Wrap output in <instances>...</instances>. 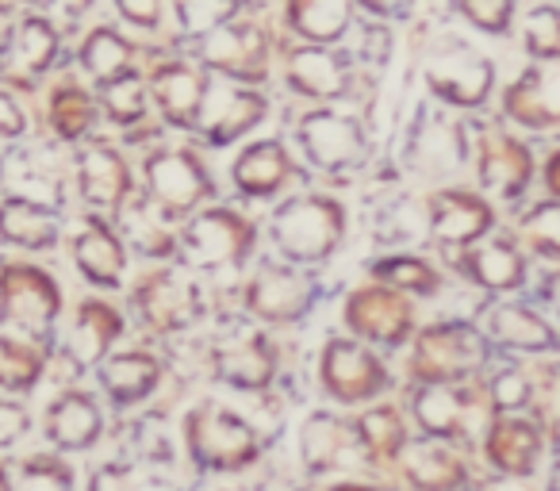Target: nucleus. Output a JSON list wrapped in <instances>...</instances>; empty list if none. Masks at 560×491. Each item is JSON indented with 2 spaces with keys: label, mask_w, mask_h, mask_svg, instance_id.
Wrapping results in <instances>:
<instances>
[{
  "label": "nucleus",
  "mask_w": 560,
  "mask_h": 491,
  "mask_svg": "<svg viewBox=\"0 0 560 491\" xmlns=\"http://www.w3.org/2000/svg\"><path fill=\"white\" fill-rule=\"evenodd\" d=\"M346 211L330 196H300L272 219V242L296 261H319L342 242Z\"/></svg>",
  "instance_id": "obj_1"
},
{
  "label": "nucleus",
  "mask_w": 560,
  "mask_h": 491,
  "mask_svg": "<svg viewBox=\"0 0 560 491\" xmlns=\"http://www.w3.org/2000/svg\"><path fill=\"white\" fill-rule=\"evenodd\" d=\"M62 292L43 269L32 266H4L0 273V323H12L32 338H50Z\"/></svg>",
  "instance_id": "obj_2"
},
{
  "label": "nucleus",
  "mask_w": 560,
  "mask_h": 491,
  "mask_svg": "<svg viewBox=\"0 0 560 491\" xmlns=\"http://www.w3.org/2000/svg\"><path fill=\"white\" fill-rule=\"evenodd\" d=\"M249 246H254V226H249V219L234 215V211H226V208L203 211V215L192 219L177 238L180 261L192 269L238 266L249 254Z\"/></svg>",
  "instance_id": "obj_3"
},
{
  "label": "nucleus",
  "mask_w": 560,
  "mask_h": 491,
  "mask_svg": "<svg viewBox=\"0 0 560 491\" xmlns=\"http://www.w3.org/2000/svg\"><path fill=\"white\" fill-rule=\"evenodd\" d=\"M488 361V346L476 335L472 327H457V323H445V327H430L427 335L415 342L411 353V376L427 384H453L460 376L476 373V369Z\"/></svg>",
  "instance_id": "obj_4"
},
{
  "label": "nucleus",
  "mask_w": 560,
  "mask_h": 491,
  "mask_svg": "<svg viewBox=\"0 0 560 491\" xmlns=\"http://www.w3.org/2000/svg\"><path fill=\"white\" fill-rule=\"evenodd\" d=\"M188 449L208 468H242L257 457V437L231 411L196 407L188 414Z\"/></svg>",
  "instance_id": "obj_5"
},
{
  "label": "nucleus",
  "mask_w": 560,
  "mask_h": 491,
  "mask_svg": "<svg viewBox=\"0 0 560 491\" xmlns=\"http://www.w3.org/2000/svg\"><path fill=\"white\" fill-rule=\"evenodd\" d=\"M147 188L165 219L196 208L203 196H211V177L192 150H162L147 157Z\"/></svg>",
  "instance_id": "obj_6"
},
{
  "label": "nucleus",
  "mask_w": 560,
  "mask_h": 491,
  "mask_svg": "<svg viewBox=\"0 0 560 491\" xmlns=\"http://www.w3.org/2000/svg\"><path fill=\"white\" fill-rule=\"evenodd\" d=\"M323 388L338 399V404H361V399H373L376 391H384L388 373L384 365L358 342H346V338H330L327 350H323Z\"/></svg>",
  "instance_id": "obj_7"
},
{
  "label": "nucleus",
  "mask_w": 560,
  "mask_h": 491,
  "mask_svg": "<svg viewBox=\"0 0 560 491\" xmlns=\"http://www.w3.org/2000/svg\"><path fill=\"white\" fill-rule=\"evenodd\" d=\"M491 62L465 43H442L427 62V85L450 104H480L491 89Z\"/></svg>",
  "instance_id": "obj_8"
},
{
  "label": "nucleus",
  "mask_w": 560,
  "mask_h": 491,
  "mask_svg": "<svg viewBox=\"0 0 560 491\" xmlns=\"http://www.w3.org/2000/svg\"><path fill=\"white\" fill-rule=\"evenodd\" d=\"M300 147L307 150L315 165L330 173L353 169L365 162V135L358 131V124L335 112H312L300 124Z\"/></svg>",
  "instance_id": "obj_9"
},
{
  "label": "nucleus",
  "mask_w": 560,
  "mask_h": 491,
  "mask_svg": "<svg viewBox=\"0 0 560 491\" xmlns=\"http://www.w3.org/2000/svg\"><path fill=\"white\" fill-rule=\"evenodd\" d=\"M312 281L284 266H261L254 273V281L246 284V307L261 319L272 323H292L312 307Z\"/></svg>",
  "instance_id": "obj_10"
},
{
  "label": "nucleus",
  "mask_w": 560,
  "mask_h": 491,
  "mask_svg": "<svg viewBox=\"0 0 560 491\" xmlns=\"http://www.w3.org/2000/svg\"><path fill=\"white\" fill-rule=\"evenodd\" d=\"M135 307L147 319V327H154L158 335H173V330L188 327L200 312V300L188 281H180L177 273L162 269V273H150L147 281L135 289Z\"/></svg>",
  "instance_id": "obj_11"
},
{
  "label": "nucleus",
  "mask_w": 560,
  "mask_h": 491,
  "mask_svg": "<svg viewBox=\"0 0 560 491\" xmlns=\"http://www.w3.org/2000/svg\"><path fill=\"white\" fill-rule=\"evenodd\" d=\"M346 323H350L361 338L396 346L411 335L415 312L407 307V300L392 289H358L346 300Z\"/></svg>",
  "instance_id": "obj_12"
},
{
  "label": "nucleus",
  "mask_w": 560,
  "mask_h": 491,
  "mask_svg": "<svg viewBox=\"0 0 560 491\" xmlns=\"http://www.w3.org/2000/svg\"><path fill=\"white\" fill-rule=\"evenodd\" d=\"M506 116L526 127H560V62H545L522 73L506 93Z\"/></svg>",
  "instance_id": "obj_13"
},
{
  "label": "nucleus",
  "mask_w": 560,
  "mask_h": 491,
  "mask_svg": "<svg viewBox=\"0 0 560 491\" xmlns=\"http://www.w3.org/2000/svg\"><path fill=\"white\" fill-rule=\"evenodd\" d=\"M208 62L215 70L231 73V78L257 81L265 78V58H269V39L257 24L242 20V24H223L203 47Z\"/></svg>",
  "instance_id": "obj_14"
},
{
  "label": "nucleus",
  "mask_w": 560,
  "mask_h": 491,
  "mask_svg": "<svg viewBox=\"0 0 560 491\" xmlns=\"http://www.w3.org/2000/svg\"><path fill=\"white\" fill-rule=\"evenodd\" d=\"M491 226V208L472 192H445L430 196V231L445 246H465V242L480 238Z\"/></svg>",
  "instance_id": "obj_15"
},
{
  "label": "nucleus",
  "mask_w": 560,
  "mask_h": 491,
  "mask_svg": "<svg viewBox=\"0 0 560 491\" xmlns=\"http://www.w3.org/2000/svg\"><path fill=\"white\" fill-rule=\"evenodd\" d=\"M534 157L522 142H514L503 131H488L480 139V180L503 196H518L529 185Z\"/></svg>",
  "instance_id": "obj_16"
},
{
  "label": "nucleus",
  "mask_w": 560,
  "mask_h": 491,
  "mask_svg": "<svg viewBox=\"0 0 560 491\" xmlns=\"http://www.w3.org/2000/svg\"><path fill=\"white\" fill-rule=\"evenodd\" d=\"M119 335H124V315L112 304H104V300H85L70 330V358L81 369L96 365V361H104V353L112 350V342Z\"/></svg>",
  "instance_id": "obj_17"
},
{
  "label": "nucleus",
  "mask_w": 560,
  "mask_h": 491,
  "mask_svg": "<svg viewBox=\"0 0 560 491\" xmlns=\"http://www.w3.org/2000/svg\"><path fill=\"white\" fill-rule=\"evenodd\" d=\"M62 234L55 211H47L43 203L24 200V196H12V200L0 203V238L12 242V246H24V250H50Z\"/></svg>",
  "instance_id": "obj_18"
},
{
  "label": "nucleus",
  "mask_w": 560,
  "mask_h": 491,
  "mask_svg": "<svg viewBox=\"0 0 560 491\" xmlns=\"http://www.w3.org/2000/svg\"><path fill=\"white\" fill-rule=\"evenodd\" d=\"M415 414H419L422 430L438 437H465L476 422V396L465 388H427L415 399Z\"/></svg>",
  "instance_id": "obj_19"
},
{
  "label": "nucleus",
  "mask_w": 560,
  "mask_h": 491,
  "mask_svg": "<svg viewBox=\"0 0 560 491\" xmlns=\"http://www.w3.org/2000/svg\"><path fill=\"white\" fill-rule=\"evenodd\" d=\"M81 173V196L96 208H119L131 192V169L127 162L108 147L85 150L78 162Z\"/></svg>",
  "instance_id": "obj_20"
},
{
  "label": "nucleus",
  "mask_w": 560,
  "mask_h": 491,
  "mask_svg": "<svg viewBox=\"0 0 560 491\" xmlns=\"http://www.w3.org/2000/svg\"><path fill=\"white\" fill-rule=\"evenodd\" d=\"M154 101L158 108L165 112L173 127H192L200 119V108H203V78L192 70V66H162L154 73Z\"/></svg>",
  "instance_id": "obj_21"
},
{
  "label": "nucleus",
  "mask_w": 560,
  "mask_h": 491,
  "mask_svg": "<svg viewBox=\"0 0 560 491\" xmlns=\"http://www.w3.org/2000/svg\"><path fill=\"white\" fill-rule=\"evenodd\" d=\"M215 369L223 381L238 384V388H265L277 373V358L265 335H246L238 342H226L215 350Z\"/></svg>",
  "instance_id": "obj_22"
},
{
  "label": "nucleus",
  "mask_w": 560,
  "mask_h": 491,
  "mask_svg": "<svg viewBox=\"0 0 560 491\" xmlns=\"http://www.w3.org/2000/svg\"><path fill=\"white\" fill-rule=\"evenodd\" d=\"M47 437L58 449H89L101 437V411L85 391H70L47 411Z\"/></svg>",
  "instance_id": "obj_23"
},
{
  "label": "nucleus",
  "mask_w": 560,
  "mask_h": 491,
  "mask_svg": "<svg viewBox=\"0 0 560 491\" xmlns=\"http://www.w3.org/2000/svg\"><path fill=\"white\" fill-rule=\"evenodd\" d=\"M73 258H78V269L85 273V281L101 284V289H116L119 273H124V242L108 231L104 223H89L85 231L73 242Z\"/></svg>",
  "instance_id": "obj_24"
},
{
  "label": "nucleus",
  "mask_w": 560,
  "mask_h": 491,
  "mask_svg": "<svg viewBox=\"0 0 560 491\" xmlns=\"http://www.w3.org/2000/svg\"><path fill=\"white\" fill-rule=\"evenodd\" d=\"M292 173H296V165H292V157L284 154L280 142H257V147H249L246 154L234 162V180H238V188L249 196L277 192V188H284V180H289Z\"/></svg>",
  "instance_id": "obj_25"
},
{
  "label": "nucleus",
  "mask_w": 560,
  "mask_h": 491,
  "mask_svg": "<svg viewBox=\"0 0 560 491\" xmlns=\"http://www.w3.org/2000/svg\"><path fill=\"white\" fill-rule=\"evenodd\" d=\"M537 453H541V437H537V430L529 426V422L503 419L491 426L488 457L495 468H503V472H511V476H526V472H534Z\"/></svg>",
  "instance_id": "obj_26"
},
{
  "label": "nucleus",
  "mask_w": 560,
  "mask_h": 491,
  "mask_svg": "<svg viewBox=\"0 0 560 491\" xmlns=\"http://www.w3.org/2000/svg\"><path fill=\"white\" fill-rule=\"evenodd\" d=\"M358 430L335 422L330 414H315L304 426V457L312 468H327V465H358Z\"/></svg>",
  "instance_id": "obj_27"
},
{
  "label": "nucleus",
  "mask_w": 560,
  "mask_h": 491,
  "mask_svg": "<svg viewBox=\"0 0 560 491\" xmlns=\"http://www.w3.org/2000/svg\"><path fill=\"white\" fill-rule=\"evenodd\" d=\"M104 391H108L116 404H139L142 396L158 388L162 381V365H158L150 353H119L104 365L101 373Z\"/></svg>",
  "instance_id": "obj_28"
},
{
  "label": "nucleus",
  "mask_w": 560,
  "mask_h": 491,
  "mask_svg": "<svg viewBox=\"0 0 560 491\" xmlns=\"http://www.w3.org/2000/svg\"><path fill=\"white\" fill-rule=\"evenodd\" d=\"M289 81L304 96H342L346 66L342 58L327 55V50H296L289 58Z\"/></svg>",
  "instance_id": "obj_29"
},
{
  "label": "nucleus",
  "mask_w": 560,
  "mask_h": 491,
  "mask_svg": "<svg viewBox=\"0 0 560 491\" xmlns=\"http://www.w3.org/2000/svg\"><path fill=\"white\" fill-rule=\"evenodd\" d=\"M404 472L419 491H453L465 483V465L442 445H411Z\"/></svg>",
  "instance_id": "obj_30"
},
{
  "label": "nucleus",
  "mask_w": 560,
  "mask_h": 491,
  "mask_svg": "<svg viewBox=\"0 0 560 491\" xmlns=\"http://www.w3.org/2000/svg\"><path fill=\"white\" fill-rule=\"evenodd\" d=\"M465 269L468 277H472L476 284H483V289H518L522 277H526V261H522V254L514 250L511 242H491V246H480V250H472L465 258Z\"/></svg>",
  "instance_id": "obj_31"
},
{
  "label": "nucleus",
  "mask_w": 560,
  "mask_h": 491,
  "mask_svg": "<svg viewBox=\"0 0 560 491\" xmlns=\"http://www.w3.org/2000/svg\"><path fill=\"white\" fill-rule=\"evenodd\" d=\"M491 335L503 346H514V350H552L560 342L549 330V323L541 315L526 312V307H495L491 312Z\"/></svg>",
  "instance_id": "obj_32"
},
{
  "label": "nucleus",
  "mask_w": 560,
  "mask_h": 491,
  "mask_svg": "<svg viewBox=\"0 0 560 491\" xmlns=\"http://www.w3.org/2000/svg\"><path fill=\"white\" fill-rule=\"evenodd\" d=\"M81 66L93 73L101 85H116V78H124L131 66V43L119 39L112 27H96L81 47Z\"/></svg>",
  "instance_id": "obj_33"
},
{
  "label": "nucleus",
  "mask_w": 560,
  "mask_h": 491,
  "mask_svg": "<svg viewBox=\"0 0 560 491\" xmlns=\"http://www.w3.org/2000/svg\"><path fill=\"white\" fill-rule=\"evenodd\" d=\"M289 20L304 39L335 43L350 24V4L346 0H304V4H292Z\"/></svg>",
  "instance_id": "obj_34"
},
{
  "label": "nucleus",
  "mask_w": 560,
  "mask_h": 491,
  "mask_svg": "<svg viewBox=\"0 0 560 491\" xmlns=\"http://www.w3.org/2000/svg\"><path fill=\"white\" fill-rule=\"evenodd\" d=\"M353 430H358L369 460H392L404 449V419H399L396 407H373L353 422Z\"/></svg>",
  "instance_id": "obj_35"
},
{
  "label": "nucleus",
  "mask_w": 560,
  "mask_h": 491,
  "mask_svg": "<svg viewBox=\"0 0 560 491\" xmlns=\"http://www.w3.org/2000/svg\"><path fill=\"white\" fill-rule=\"evenodd\" d=\"M265 116V101L257 93H223V104L211 112V142H231L234 135L249 131Z\"/></svg>",
  "instance_id": "obj_36"
},
{
  "label": "nucleus",
  "mask_w": 560,
  "mask_h": 491,
  "mask_svg": "<svg viewBox=\"0 0 560 491\" xmlns=\"http://www.w3.org/2000/svg\"><path fill=\"white\" fill-rule=\"evenodd\" d=\"M93 119H96V108L81 89H73V85L55 89V96H50V124H55V131L62 135V139L85 135L89 127H93Z\"/></svg>",
  "instance_id": "obj_37"
},
{
  "label": "nucleus",
  "mask_w": 560,
  "mask_h": 491,
  "mask_svg": "<svg viewBox=\"0 0 560 491\" xmlns=\"http://www.w3.org/2000/svg\"><path fill=\"white\" fill-rule=\"evenodd\" d=\"M43 376V358L27 346L0 338V388L27 391Z\"/></svg>",
  "instance_id": "obj_38"
},
{
  "label": "nucleus",
  "mask_w": 560,
  "mask_h": 491,
  "mask_svg": "<svg viewBox=\"0 0 560 491\" xmlns=\"http://www.w3.org/2000/svg\"><path fill=\"white\" fill-rule=\"evenodd\" d=\"M55 50H58V35L47 20L32 16L16 27V58L24 70H47Z\"/></svg>",
  "instance_id": "obj_39"
},
{
  "label": "nucleus",
  "mask_w": 560,
  "mask_h": 491,
  "mask_svg": "<svg viewBox=\"0 0 560 491\" xmlns=\"http://www.w3.org/2000/svg\"><path fill=\"white\" fill-rule=\"evenodd\" d=\"M376 277L388 284H396V289H407V292H434L438 289V273L427 266V261L419 258H392V261H381L376 266Z\"/></svg>",
  "instance_id": "obj_40"
},
{
  "label": "nucleus",
  "mask_w": 560,
  "mask_h": 491,
  "mask_svg": "<svg viewBox=\"0 0 560 491\" xmlns=\"http://www.w3.org/2000/svg\"><path fill=\"white\" fill-rule=\"evenodd\" d=\"M526 238L545 258L560 261V203H537L526 215Z\"/></svg>",
  "instance_id": "obj_41"
},
{
  "label": "nucleus",
  "mask_w": 560,
  "mask_h": 491,
  "mask_svg": "<svg viewBox=\"0 0 560 491\" xmlns=\"http://www.w3.org/2000/svg\"><path fill=\"white\" fill-rule=\"evenodd\" d=\"M526 47L537 58H560V12L534 9L526 20Z\"/></svg>",
  "instance_id": "obj_42"
},
{
  "label": "nucleus",
  "mask_w": 560,
  "mask_h": 491,
  "mask_svg": "<svg viewBox=\"0 0 560 491\" xmlns=\"http://www.w3.org/2000/svg\"><path fill=\"white\" fill-rule=\"evenodd\" d=\"M234 12H238L234 4H200V0H185V4H177V20L188 35H200V32L215 35L219 27L234 16Z\"/></svg>",
  "instance_id": "obj_43"
},
{
  "label": "nucleus",
  "mask_w": 560,
  "mask_h": 491,
  "mask_svg": "<svg viewBox=\"0 0 560 491\" xmlns=\"http://www.w3.org/2000/svg\"><path fill=\"white\" fill-rule=\"evenodd\" d=\"M104 96H108V112L119 124H135V119L147 116V93L135 78H124L116 85H104Z\"/></svg>",
  "instance_id": "obj_44"
},
{
  "label": "nucleus",
  "mask_w": 560,
  "mask_h": 491,
  "mask_svg": "<svg viewBox=\"0 0 560 491\" xmlns=\"http://www.w3.org/2000/svg\"><path fill=\"white\" fill-rule=\"evenodd\" d=\"M20 491H73L70 468L50 457H32L24 468V488Z\"/></svg>",
  "instance_id": "obj_45"
},
{
  "label": "nucleus",
  "mask_w": 560,
  "mask_h": 491,
  "mask_svg": "<svg viewBox=\"0 0 560 491\" xmlns=\"http://www.w3.org/2000/svg\"><path fill=\"white\" fill-rule=\"evenodd\" d=\"M89 491H162V483H154L150 476H142L139 468H119V465H104L93 476Z\"/></svg>",
  "instance_id": "obj_46"
},
{
  "label": "nucleus",
  "mask_w": 560,
  "mask_h": 491,
  "mask_svg": "<svg viewBox=\"0 0 560 491\" xmlns=\"http://www.w3.org/2000/svg\"><path fill=\"white\" fill-rule=\"evenodd\" d=\"M460 12H465L468 20H472L476 27H483V32L499 35L506 24H511V4L506 0H488V4H480V0H468V4H460Z\"/></svg>",
  "instance_id": "obj_47"
},
{
  "label": "nucleus",
  "mask_w": 560,
  "mask_h": 491,
  "mask_svg": "<svg viewBox=\"0 0 560 491\" xmlns=\"http://www.w3.org/2000/svg\"><path fill=\"white\" fill-rule=\"evenodd\" d=\"M526 399H529V381L522 373H514V369H506V373H499L491 381V404L495 407H522Z\"/></svg>",
  "instance_id": "obj_48"
},
{
  "label": "nucleus",
  "mask_w": 560,
  "mask_h": 491,
  "mask_svg": "<svg viewBox=\"0 0 560 491\" xmlns=\"http://www.w3.org/2000/svg\"><path fill=\"white\" fill-rule=\"evenodd\" d=\"M27 430H32V414H27L20 404L0 399V449H4V445H16Z\"/></svg>",
  "instance_id": "obj_49"
},
{
  "label": "nucleus",
  "mask_w": 560,
  "mask_h": 491,
  "mask_svg": "<svg viewBox=\"0 0 560 491\" xmlns=\"http://www.w3.org/2000/svg\"><path fill=\"white\" fill-rule=\"evenodd\" d=\"M20 131H24V112H20V104L9 93H0V135L16 139Z\"/></svg>",
  "instance_id": "obj_50"
},
{
  "label": "nucleus",
  "mask_w": 560,
  "mask_h": 491,
  "mask_svg": "<svg viewBox=\"0 0 560 491\" xmlns=\"http://www.w3.org/2000/svg\"><path fill=\"white\" fill-rule=\"evenodd\" d=\"M119 12H124L127 20H135V24H158V16H162V9H158L154 0H150V4H131V0H124V4H119Z\"/></svg>",
  "instance_id": "obj_51"
},
{
  "label": "nucleus",
  "mask_w": 560,
  "mask_h": 491,
  "mask_svg": "<svg viewBox=\"0 0 560 491\" xmlns=\"http://www.w3.org/2000/svg\"><path fill=\"white\" fill-rule=\"evenodd\" d=\"M12 39H16V27H12V9H4V4H0V55L12 47Z\"/></svg>",
  "instance_id": "obj_52"
},
{
  "label": "nucleus",
  "mask_w": 560,
  "mask_h": 491,
  "mask_svg": "<svg viewBox=\"0 0 560 491\" xmlns=\"http://www.w3.org/2000/svg\"><path fill=\"white\" fill-rule=\"evenodd\" d=\"M545 185H549V192L560 200V154H552L549 165H545Z\"/></svg>",
  "instance_id": "obj_53"
},
{
  "label": "nucleus",
  "mask_w": 560,
  "mask_h": 491,
  "mask_svg": "<svg viewBox=\"0 0 560 491\" xmlns=\"http://www.w3.org/2000/svg\"><path fill=\"white\" fill-rule=\"evenodd\" d=\"M545 300H549V304L557 307V315H560V273H552L549 281H545Z\"/></svg>",
  "instance_id": "obj_54"
},
{
  "label": "nucleus",
  "mask_w": 560,
  "mask_h": 491,
  "mask_svg": "<svg viewBox=\"0 0 560 491\" xmlns=\"http://www.w3.org/2000/svg\"><path fill=\"white\" fill-rule=\"evenodd\" d=\"M330 491H376V488H361V483H338V488Z\"/></svg>",
  "instance_id": "obj_55"
},
{
  "label": "nucleus",
  "mask_w": 560,
  "mask_h": 491,
  "mask_svg": "<svg viewBox=\"0 0 560 491\" xmlns=\"http://www.w3.org/2000/svg\"><path fill=\"white\" fill-rule=\"evenodd\" d=\"M549 491H560V465L552 468V476H549Z\"/></svg>",
  "instance_id": "obj_56"
},
{
  "label": "nucleus",
  "mask_w": 560,
  "mask_h": 491,
  "mask_svg": "<svg viewBox=\"0 0 560 491\" xmlns=\"http://www.w3.org/2000/svg\"><path fill=\"white\" fill-rule=\"evenodd\" d=\"M0 491H12L9 488V476H4V472H0Z\"/></svg>",
  "instance_id": "obj_57"
}]
</instances>
